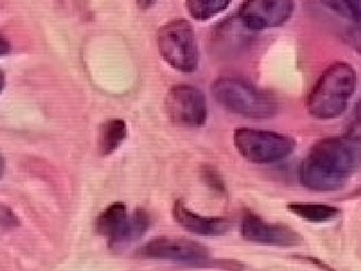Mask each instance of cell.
Wrapping results in <instances>:
<instances>
[{
  "label": "cell",
  "mask_w": 361,
  "mask_h": 271,
  "mask_svg": "<svg viewBox=\"0 0 361 271\" xmlns=\"http://www.w3.org/2000/svg\"><path fill=\"white\" fill-rule=\"evenodd\" d=\"M351 141L330 138L311 147L301 163L300 181L313 191H338L361 167V148Z\"/></svg>",
  "instance_id": "obj_1"
},
{
  "label": "cell",
  "mask_w": 361,
  "mask_h": 271,
  "mask_svg": "<svg viewBox=\"0 0 361 271\" xmlns=\"http://www.w3.org/2000/svg\"><path fill=\"white\" fill-rule=\"evenodd\" d=\"M356 82L355 70L349 64L336 63L329 66L308 94V113L320 120L338 118L355 94Z\"/></svg>",
  "instance_id": "obj_2"
},
{
  "label": "cell",
  "mask_w": 361,
  "mask_h": 271,
  "mask_svg": "<svg viewBox=\"0 0 361 271\" xmlns=\"http://www.w3.org/2000/svg\"><path fill=\"white\" fill-rule=\"evenodd\" d=\"M212 95L226 111L248 119L273 118L279 110L276 97L271 92L242 78H217L212 85Z\"/></svg>",
  "instance_id": "obj_3"
},
{
  "label": "cell",
  "mask_w": 361,
  "mask_h": 271,
  "mask_svg": "<svg viewBox=\"0 0 361 271\" xmlns=\"http://www.w3.org/2000/svg\"><path fill=\"white\" fill-rule=\"evenodd\" d=\"M157 42L161 58L175 70L189 73L198 68L200 52L189 21H169L159 30Z\"/></svg>",
  "instance_id": "obj_4"
},
{
  "label": "cell",
  "mask_w": 361,
  "mask_h": 271,
  "mask_svg": "<svg viewBox=\"0 0 361 271\" xmlns=\"http://www.w3.org/2000/svg\"><path fill=\"white\" fill-rule=\"evenodd\" d=\"M235 148L254 164L281 161L293 153L296 142L290 136L253 128H238L233 134Z\"/></svg>",
  "instance_id": "obj_5"
},
{
  "label": "cell",
  "mask_w": 361,
  "mask_h": 271,
  "mask_svg": "<svg viewBox=\"0 0 361 271\" xmlns=\"http://www.w3.org/2000/svg\"><path fill=\"white\" fill-rule=\"evenodd\" d=\"M165 108L171 122L180 127L200 128L206 123L205 94L192 85H175L169 90Z\"/></svg>",
  "instance_id": "obj_6"
},
{
  "label": "cell",
  "mask_w": 361,
  "mask_h": 271,
  "mask_svg": "<svg viewBox=\"0 0 361 271\" xmlns=\"http://www.w3.org/2000/svg\"><path fill=\"white\" fill-rule=\"evenodd\" d=\"M137 258L203 263L210 258L209 247L186 237L158 236L149 240L135 252Z\"/></svg>",
  "instance_id": "obj_7"
},
{
  "label": "cell",
  "mask_w": 361,
  "mask_h": 271,
  "mask_svg": "<svg viewBox=\"0 0 361 271\" xmlns=\"http://www.w3.org/2000/svg\"><path fill=\"white\" fill-rule=\"evenodd\" d=\"M242 237L251 243L278 247L303 246L302 235L283 223H272L261 216L246 210L241 224Z\"/></svg>",
  "instance_id": "obj_8"
},
{
  "label": "cell",
  "mask_w": 361,
  "mask_h": 271,
  "mask_svg": "<svg viewBox=\"0 0 361 271\" xmlns=\"http://www.w3.org/2000/svg\"><path fill=\"white\" fill-rule=\"evenodd\" d=\"M294 7V0H246L240 7L239 18L247 30L260 32L283 25Z\"/></svg>",
  "instance_id": "obj_9"
},
{
  "label": "cell",
  "mask_w": 361,
  "mask_h": 271,
  "mask_svg": "<svg viewBox=\"0 0 361 271\" xmlns=\"http://www.w3.org/2000/svg\"><path fill=\"white\" fill-rule=\"evenodd\" d=\"M175 222L187 231L203 236H220L231 231L233 222L229 218L206 217L190 210L185 202L177 199L173 204Z\"/></svg>",
  "instance_id": "obj_10"
},
{
  "label": "cell",
  "mask_w": 361,
  "mask_h": 271,
  "mask_svg": "<svg viewBox=\"0 0 361 271\" xmlns=\"http://www.w3.org/2000/svg\"><path fill=\"white\" fill-rule=\"evenodd\" d=\"M152 225L151 215L144 208H135L125 224L113 239L108 240L109 248L123 251L142 239Z\"/></svg>",
  "instance_id": "obj_11"
},
{
  "label": "cell",
  "mask_w": 361,
  "mask_h": 271,
  "mask_svg": "<svg viewBox=\"0 0 361 271\" xmlns=\"http://www.w3.org/2000/svg\"><path fill=\"white\" fill-rule=\"evenodd\" d=\"M128 136L127 124L122 119L104 121L97 129V153L102 157L111 155Z\"/></svg>",
  "instance_id": "obj_12"
},
{
  "label": "cell",
  "mask_w": 361,
  "mask_h": 271,
  "mask_svg": "<svg viewBox=\"0 0 361 271\" xmlns=\"http://www.w3.org/2000/svg\"><path fill=\"white\" fill-rule=\"evenodd\" d=\"M127 206L123 202L118 201L111 203L99 214L96 220V231L101 236L111 239L120 231L121 228L127 221Z\"/></svg>",
  "instance_id": "obj_13"
},
{
  "label": "cell",
  "mask_w": 361,
  "mask_h": 271,
  "mask_svg": "<svg viewBox=\"0 0 361 271\" xmlns=\"http://www.w3.org/2000/svg\"><path fill=\"white\" fill-rule=\"evenodd\" d=\"M292 214L312 223H325L336 219L341 211L336 206L319 203L292 202L287 205Z\"/></svg>",
  "instance_id": "obj_14"
},
{
  "label": "cell",
  "mask_w": 361,
  "mask_h": 271,
  "mask_svg": "<svg viewBox=\"0 0 361 271\" xmlns=\"http://www.w3.org/2000/svg\"><path fill=\"white\" fill-rule=\"evenodd\" d=\"M232 0H186V8L194 20L206 21L223 13Z\"/></svg>",
  "instance_id": "obj_15"
},
{
  "label": "cell",
  "mask_w": 361,
  "mask_h": 271,
  "mask_svg": "<svg viewBox=\"0 0 361 271\" xmlns=\"http://www.w3.org/2000/svg\"><path fill=\"white\" fill-rule=\"evenodd\" d=\"M323 6L346 20L361 25V0H319Z\"/></svg>",
  "instance_id": "obj_16"
},
{
  "label": "cell",
  "mask_w": 361,
  "mask_h": 271,
  "mask_svg": "<svg viewBox=\"0 0 361 271\" xmlns=\"http://www.w3.org/2000/svg\"><path fill=\"white\" fill-rule=\"evenodd\" d=\"M200 173L201 179L207 187L210 188L216 193L222 195V196L227 195L228 191L225 180L223 179L222 175L220 174L217 168L209 165V164H204V165H202Z\"/></svg>",
  "instance_id": "obj_17"
},
{
  "label": "cell",
  "mask_w": 361,
  "mask_h": 271,
  "mask_svg": "<svg viewBox=\"0 0 361 271\" xmlns=\"http://www.w3.org/2000/svg\"><path fill=\"white\" fill-rule=\"evenodd\" d=\"M344 138L348 141L361 144V99L355 104L349 116L344 129Z\"/></svg>",
  "instance_id": "obj_18"
},
{
  "label": "cell",
  "mask_w": 361,
  "mask_h": 271,
  "mask_svg": "<svg viewBox=\"0 0 361 271\" xmlns=\"http://www.w3.org/2000/svg\"><path fill=\"white\" fill-rule=\"evenodd\" d=\"M20 225V219L9 207L1 206V230H11Z\"/></svg>",
  "instance_id": "obj_19"
},
{
  "label": "cell",
  "mask_w": 361,
  "mask_h": 271,
  "mask_svg": "<svg viewBox=\"0 0 361 271\" xmlns=\"http://www.w3.org/2000/svg\"><path fill=\"white\" fill-rule=\"evenodd\" d=\"M346 39H348V44L361 54V28L348 32Z\"/></svg>",
  "instance_id": "obj_20"
},
{
  "label": "cell",
  "mask_w": 361,
  "mask_h": 271,
  "mask_svg": "<svg viewBox=\"0 0 361 271\" xmlns=\"http://www.w3.org/2000/svg\"><path fill=\"white\" fill-rule=\"evenodd\" d=\"M137 6L142 9H149L155 6L157 0H135Z\"/></svg>",
  "instance_id": "obj_21"
},
{
  "label": "cell",
  "mask_w": 361,
  "mask_h": 271,
  "mask_svg": "<svg viewBox=\"0 0 361 271\" xmlns=\"http://www.w3.org/2000/svg\"><path fill=\"white\" fill-rule=\"evenodd\" d=\"M9 51V45H6V40L2 37L1 40V54L4 56V54H6V52H8Z\"/></svg>",
  "instance_id": "obj_22"
},
{
  "label": "cell",
  "mask_w": 361,
  "mask_h": 271,
  "mask_svg": "<svg viewBox=\"0 0 361 271\" xmlns=\"http://www.w3.org/2000/svg\"><path fill=\"white\" fill-rule=\"evenodd\" d=\"M356 194L361 195V188L360 190H357V191H356Z\"/></svg>",
  "instance_id": "obj_23"
}]
</instances>
